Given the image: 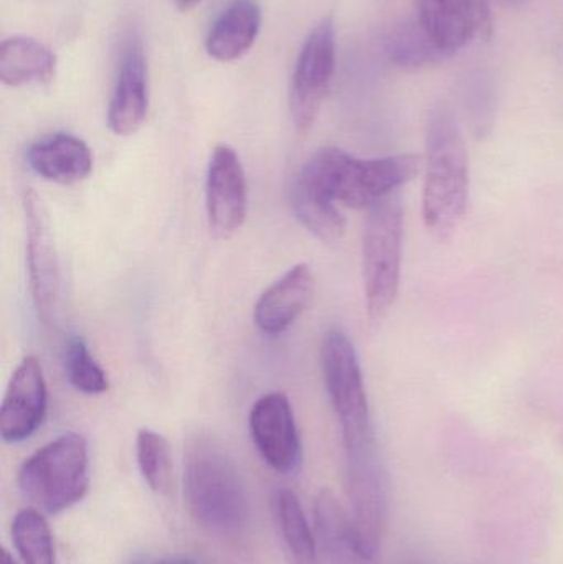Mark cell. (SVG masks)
I'll return each instance as SVG.
<instances>
[{"label": "cell", "instance_id": "obj_1", "mask_svg": "<svg viewBox=\"0 0 563 564\" xmlns=\"http://www.w3.org/2000/svg\"><path fill=\"white\" fill-rule=\"evenodd\" d=\"M469 202V158L455 115L433 109L426 126V177L423 221L426 230L448 240L465 220Z\"/></svg>", "mask_w": 563, "mask_h": 564}, {"label": "cell", "instance_id": "obj_2", "mask_svg": "<svg viewBox=\"0 0 563 564\" xmlns=\"http://www.w3.org/2000/svg\"><path fill=\"white\" fill-rule=\"evenodd\" d=\"M184 492L201 525L238 532L248 519L247 494L234 460L207 437H195L185 453Z\"/></svg>", "mask_w": 563, "mask_h": 564}, {"label": "cell", "instance_id": "obj_3", "mask_svg": "<svg viewBox=\"0 0 563 564\" xmlns=\"http://www.w3.org/2000/svg\"><path fill=\"white\" fill-rule=\"evenodd\" d=\"M22 496L40 512L72 509L89 487L88 443L78 433L63 434L36 451L20 467Z\"/></svg>", "mask_w": 563, "mask_h": 564}, {"label": "cell", "instance_id": "obj_4", "mask_svg": "<svg viewBox=\"0 0 563 564\" xmlns=\"http://www.w3.org/2000/svg\"><path fill=\"white\" fill-rule=\"evenodd\" d=\"M403 207L399 191L367 210L362 237V278L367 314L386 317L396 302L402 274Z\"/></svg>", "mask_w": 563, "mask_h": 564}, {"label": "cell", "instance_id": "obj_5", "mask_svg": "<svg viewBox=\"0 0 563 564\" xmlns=\"http://www.w3.org/2000/svg\"><path fill=\"white\" fill-rule=\"evenodd\" d=\"M350 542L360 562H373L382 545L387 522V477L376 441L346 449Z\"/></svg>", "mask_w": 563, "mask_h": 564}, {"label": "cell", "instance_id": "obj_6", "mask_svg": "<svg viewBox=\"0 0 563 564\" xmlns=\"http://www.w3.org/2000/svg\"><path fill=\"white\" fill-rule=\"evenodd\" d=\"M324 381L334 413L339 420L346 449L376 441L369 400L356 348L344 332L331 330L321 348Z\"/></svg>", "mask_w": 563, "mask_h": 564}, {"label": "cell", "instance_id": "obj_7", "mask_svg": "<svg viewBox=\"0 0 563 564\" xmlns=\"http://www.w3.org/2000/svg\"><path fill=\"white\" fill-rule=\"evenodd\" d=\"M331 167L337 204L353 210H369L380 198L399 191L419 174L420 158L400 154L357 159L331 148Z\"/></svg>", "mask_w": 563, "mask_h": 564}, {"label": "cell", "instance_id": "obj_8", "mask_svg": "<svg viewBox=\"0 0 563 564\" xmlns=\"http://www.w3.org/2000/svg\"><path fill=\"white\" fill-rule=\"evenodd\" d=\"M336 72V30L333 20L314 26L297 56L290 88V115L300 134H307Z\"/></svg>", "mask_w": 563, "mask_h": 564}, {"label": "cell", "instance_id": "obj_9", "mask_svg": "<svg viewBox=\"0 0 563 564\" xmlns=\"http://www.w3.org/2000/svg\"><path fill=\"white\" fill-rule=\"evenodd\" d=\"M23 218L30 294L39 318H42L43 324H53L58 315L62 297L58 251L48 212L40 195L32 188H26L23 194Z\"/></svg>", "mask_w": 563, "mask_h": 564}, {"label": "cell", "instance_id": "obj_10", "mask_svg": "<svg viewBox=\"0 0 563 564\" xmlns=\"http://www.w3.org/2000/svg\"><path fill=\"white\" fill-rule=\"evenodd\" d=\"M290 204L300 224L326 243L346 234V218L334 195L331 148L320 149L297 172L290 188Z\"/></svg>", "mask_w": 563, "mask_h": 564}, {"label": "cell", "instance_id": "obj_11", "mask_svg": "<svg viewBox=\"0 0 563 564\" xmlns=\"http://www.w3.org/2000/svg\"><path fill=\"white\" fill-rule=\"evenodd\" d=\"M208 228L217 240H228L241 230L248 214L247 175L240 155L227 144L212 152L205 182Z\"/></svg>", "mask_w": 563, "mask_h": 564}, {"label": "cell", "instance_id": "obj_12", "mask_svg": "<svg viewBox=\"0 0 563 564\" xmlns=\"http://www.w3.org/2000/svg\"><path fill=\"white\" fill-rule=\"evenodd\" d=\"M419 25L436 53L465 48L492 30L489 0H419Z\"/></svg>", "mask_w": 563, "mask_h": 564}, {"label": "cell", "instance_id": "obj_13", "mask_svg": "<svg viewBox=\"0 0 563 564\" xmlns=\"http://www.w3.org/2000/svg\"><path fill=\"white\" fill-rule=\"evenodd\" d=\"M250 433L261 459L281 474L301 464V441L293 406L280 391L263 394L250 411Z\"/></svg>", "mask_w": 563, "mask_h": 564}, {"label": "cell", "instance_id": "obj_14", "mask_svg": "<svg viewBox=\"0 0 563 564\" xmlns=\"http://www.w3.org/2000/svg\"><path fill=\"white\" fill-rule=\"evenodd\" d=\"M46 383L35 355H26L13 371L0 408V437L17 444L29 440L46 413Z\"/></svg>", "mask_w": 563, "mask_h": 564}, {"label": "cell", "instance_id": "obj_15", "mask_svg": "<svg viewBox=\"0 0 563 564\" xmlns=\"http://www.w3.org/2000/svg\"><path fill=\"white\" fill-rule=\"evenodd\" d=\"M149 111L148 63L139 40L126 46L108 109L112 134L131 135L144 124Z\"/></svg>", "mask_w": 563, "mask_h": 564}, {"label": "cell", "instance_id": "obj_16", "mask_svg": "<svg viewBox=\"0 0 563 564\" xmlns=\"http://www.w3.org/2000/svg\"><path fill=\"white\" fill-rule=\"evenodd\" d=\"M314 274L300 263L274 281L255 305V324L270 337L286 332L313 301Z\"/></svg>", "mask_w": 563, "mask_h": 564}, {"label": "cell", "instance_id": "obj_17", "mask_svg": "<svg viewBox=\"0 0 563 564\" xmlns=\"http://www.w3.org/2000/svg\"><path fill=\"white\" fill-rule=\"evenodd\" d=\"M30 169L45 181L59 185H75L88 178L93 171V155L88 145L76 135H46L26 152Z\"/></svg>", "mask_w": 563, "mask_h": 564}, {"label": "cell", "instance_id": "obj_18", "mask_svg": "<svg viewBox=\"0 0 563 564\" xmlns=\"http://www.w3.org/2000/svg\"><path fill=\"white\" fill-rule=\"evenodd\" d=\"M261 29V9L257 0H231L212 23L205 48L217 62H235L247 55Z\"/></svg>", "mask_w": 563, "mask_h": 564}, {"label": "cell", "instance_id": "obj_19", "mask_svg": "<svg viewBox=\"0 0 563 564\" xmlns=\"http://www.w3.org/2000/svg\"><path fill=\"white\" fill-rule=\"evenodd\" d=\"M55 76V53L39 40L10 36L0 43V82L3 85H48Z\"/></svg>", "mask_w": 563, "mask_h": 564}, {"label": "cell", "instance_id": "obj_20", "mask_svg": "<svg viewBox=\"0 0 563 564\" xmlns=\"http://www.w3.org/2000/svg\"><path fill=\"white\" fill-rule=\"evenodd\" d=\"M278 520L294 564H320L316 539L293 490H281L278 496Z\"/></svg>", "mask_w": 563, "mask_h": 564}, {"label": "cell", "instance_id": "obj_21", "mask_svg": "<svg viewBox=\"0 0 563 564\" xmlns=\"http://www.w3.org/2000/svg\"><path fill=\"white\" fill-rule=\"evenodd\" d=\"M12 539L23 564H56L52 532L40 510L25 509L17 513Z\"/></svg>", "mask_w": 563, "mask_h": 564}, {"label": "cell", "instance_id": "obj_22", "mask_svg": "<svg viewBox=\"0 0 563 564\" xmlns=\"http://www.w3.org/2000/svg\"><path fill=\"white\" fill-rule=\"evenodd\" d=\"M136 457L148 486L161 496L171 492L172 456L167 440L155 431H139L136 437Z\"/></svg>", "mask_w": 563, "mask_h": 564}, {"label": "cell", "instance_id": "obj_23", "mask_svg": "<svg viewBox=\"0 0 563 564\" xmlns=\"http://www.w3.org/2000/svg\"><path fill=\"white\" fill-rule=\"evenodd\" d=\"M314 512H316L317 532L327 552H333L334 555H344L343 552H349L354 555L349 513L340 506L333 490H323L316 497Z\"/></svg>", "mask_w": 563, "mask_h": 564}, {"label": "cell", "instance_id": "obj_24", "mask_svg": "<svg viewBox=\"0 0 563 564\" xmlns=\"http://www.w3.org/2000/svg\"><path fill=\"white\" fill-rule=\"evenodd\" d=\"M65 370L69 383L79 393L101 394L109 390V378L91 357L82 338L69 340L65 351Z\"/></svg>", "mask_w": 563, "mask_h": 564}, {"label": "cell", "instance_id": "obj_25", "mask_svg": "<svg viewBox=\"0 0 563 564\" xmlns=\"http://www.w3.org/2000/svg\"><path fill=\"white\" fill-rule=\"evenodd\" d=\"M202 0H174L175 7L181 12H188V10L195 9Z\"/></svg>", "mask_w": 563, "mask_h": 564}, {"label": "cell", "instance_id": "obj_26", "mask_svg": "<svg viewBox=\"0 0 563 564\" xmlns=\"http://www.w3.org/2000/svg\"><path fill=\"white\" fill-rule=\"evenodd\" d=\"M0 564H17L15 560L12 558V555H10L7 550H2V553H0Z\"/></svg>", "mask_w": 563, "mask_h": 564}, {"label": "cell", "instance_id": "obj_27", "mask_svg": "<svg viewBox=\"0 0 563 564\" xmlns=\"http://www.w3.org/2000/svg\"><path fill=\"white\" fill-rule=\"evenodd\" d=\"M158 564H194V563L188 562V560H185V558H172V560H164V562H161Z\"/></svg>", "mask_w": 563, "mask_h": 564}, {"label": "cell", "instance_id": "obj_28", "mask_svg": "<svg viewBox=\"0 0 563 564\" xmlns=\"http://www.w3.org/2000/svg\"><path fill=\"white\" fill-rule=\"evenodd\" d=\"M132 564H152V563L144 562V560H139V562H134ZM155 564H158V563H155Z\"/></svg>", "mask_w": 563, "mask_h": 564}]
</instances>
